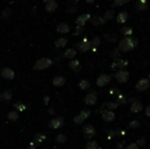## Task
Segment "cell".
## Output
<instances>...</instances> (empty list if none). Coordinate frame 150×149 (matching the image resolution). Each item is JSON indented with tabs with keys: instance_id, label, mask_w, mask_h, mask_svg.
<instances>
[{
	"instance_id": "6da1fadb",
	"label": "cell",
	"mask_w": 150,
	"mask_h": 149,
	"mask_svg": "<svg viewBox=\"0 0 150 149\" xmlns=\"http://www.w3.org/2000/svg\"><path fill=\"white\" fill-rule=\"evenodd\" d=\"M137 45V40L131 37H126L122 40H120L119 43V49L122 52H129L133 50Z\"/></svg>"
},
{
	"instance_id": "7a4b0ae2",
	"label": "cell",
	"mask_w": 150,
	"mask_h": 149,
	"mask_svg": "<svg viewBox=\"0 0 150 149\" xmlns=\"http://www.w3.org/2000/svg\"><path fill=\"white\" fill-rule=\"evenodd\" d=\"M52 64V60L50 59V58H40L39 60H37L35 64V66H34V70L36 71H42V70H45V68H49V66H51Z\"/></svg>"
},
{
	"instance_id": "3957f363",
	"label": "cell",
	"mask_w": 150,
	"mask_h": 149,
	"mask_svg": "<svg viewBox=\"0 0 150 149\" xmlns=\"http://www.w3.org/2000/svg\"><path fill=\"white\" fill-rule=\"evenodd\" d=\"M115 78L119 83L124 84L128 82L129 78H130V74L125 70H120L119 72H117V74L115 75Z\"/></svg>"
},
{
	"instance_id": "277c9868",
	"label": "cell",
	"mask_w": 150,
	"mask_h": 149,
	"mask_svg": "<svg viewBox=\"0 0 150 149\" xmlns=\"http://www.w3.org/2000/svg\"><path fill=\"white\" fill-rule=\"evenodd\" d=\"M89 115H90V110H82L79 114L74 117V121H75L76 124H78V125H81V124L84 123V121H85Z\"/></svg>"
},
{
	"instance_id": "5b68a950",
	"label": "cell",
	"mask_w": 150,
	"mask_h": 149,
	"mask_svg": "<svg viewBox=\"0 0 150 149\" xmlns=\"http://www.w3.org/2000/svg\"><path fill=\"white\" fill-rule=\"evenodd\" d=\"M92 46H93L92 41H89V40H87V39H84L83 41L78 45V48H79L80 52L84 53V52H87L88 50H90L91 48H92Z\"/></svg>"
},
{
	"instance_id": "8992f818",
	"label": "cell",
	"mask_w": 150,
	"mask_h": 149,
	"mask_svg": "<svg viewBox=\"0 0 150 149\" xmlns=\"http://www.w3.org/2000/svg\"><path fill=\"white\" fill-rule=\"evenodd\" d=\"M149 87H150V81L148 79H141L136 85L137 91H140V92L145 91V90H147Z\"/></svg>"
},
{
	"instance_id": "52a82bcc",
	"label": "cell",
	"mask_w": 150,
	"mask_h": 149,
	"mask_svg": "<svg viewBox=\"0 0 150 149\" xmlns=\"http://www.w3.org/2000/svg\"><path fill=\"white\" fill-rule=\"evenodd\" d=\"M111 80V77L108 75H100L98 77V79H97L96 81V84L98 87H104V86H106L107 84L110 82Z\"/></svg>"
},
{
	"instance_id": "ba28073f",
	"label": "cell",
	"mask_w": 150,
	"mask_h": 149,
	"mask_svg": "<svg viewBox=\"0 0 150 149\" xmlns=\"http://www.w3.org/2000/svg\"><path fill=\"white\" fill-rule=\"evenodd\" d=\"M0 75L6 80H12L14 78V72L10 68H3L0 72Z\"/></svg>"
},
{
	"instance_id": "9c48e42d",
	"label": "cell",
	"mask_w": 150,
	"mask_h": 149,
	"mask_svg": "<svg viewBox=\"0 0 150 149\" xmlns=\"http://www.w3.org/2000/svg\"><path fill=\"white\" fill-rule=\"evenodd\" d=\"M62 125H63L62 117H56V119H53L49 121L48 127H49L50 129H58V128L62 127Z\"/></svg>"
},
{
	"instance_id": "30bf717a",
	"label": "cell",
	"mask_w": 150,
	"mask_h": 149,
	"mask_svg": "<svg viewBox=\"0 0 150 149\" xmlns=\"http://www.w3.org/2000/svg\"><path fill=\"white\" fill-rule=\"evenodd\" d=\"M96 101H97V95L94 92H91V93L87 94L85 99H84V102H85L87 105H94V104L96 103Z\"/></svg>"
},
{
	"instance_id": "8fae6325",
	"label": "cell",
	"mask_w": 150,
	"mask_h": 149,
	"mask_svg": "<svg viewBox=\"0 0 150 149\" xmlns=\"http://www.w3.org/2000/svg\"><path fill=\"white\" fill-rule=\"evenodd\" d=\"M83 132H84L85 137L88 138V139H91V138L95 135V129L92 125H86L83 129Z\"/></svg>"
},
{
	"instance_id": "7c38bea8",
	"label": "cell",
	"mask_w": 150,
	"mask_h": 149,
	"mask_svg": "<svg viewBox=\"0 0 150 149\" xmlns=\"http://www.w3.org/2000/svg\"><path fill=\"white\" fill-rule=\"evenodd\" d=\"M90 18H91V16L89 13L82 14V16H80L79 18H78V20H76V24H77V26H79V27H84V25L86 24V22L89 20Z\"/></svg>"
},
{
	"instance_id": "4fadbf2b",
	"label": "cell",
	"mask_w": 150,
	"mask_h": 149,
	"mask_svg": "<svg viewBox=\"0 0 150 149\" xmlns=\"http://www.w3.org/2000/svg\"><path fill=\"white\" fill-rule=\"evenodd\" d=\"M128 64L129 62L125 59H117L111 64V68H120V70H125V68L128 66Z\"/></svg>"
},
{
	"instance_id": "5bb4252c",
	"label": "cell",
	"mask_w": 150,
	"mask_h": 149,
	"mask_svg": "<svg viewBox=\"0 0 150 149\" xmlns=\"http://www.w3.org/2000/svg\"><path fill=\"white\" fill-rule=\"evenodd\" d=\"M102 119L105 121H112L115 119V112H112L111 110H105L102 113Z\"/></svg>"
},
{
	"instance_id": "9a60e30c",
	"label": "cell",
	"mask_w": 150,
	"mask_h": 149,
	"mask_svg": "<svg viewBox=\"0 0 150 149\" xmlns=\"http://www.w3.org/2000/svg\"><path fill=\"white\" fill-rule=\"evenodd\" d=\"M69 66L74 72H79V71L81 70V64H80V61L77 59H71L69 64Z\"/></svg>"
},
{
	"instance_id": "2e32d148",
	"label": "cell",
	"mask_w": 150,
	"mask_h": 149,
	"mask_svg": "<svg viewBox=\"0 0 150 149\" xmlns=\"http://www.w3.org/2000/svg\"><path fill=\"white\" fill-rule=\"evenodd\" d=\"M143 108V105L140 101H134L131 105V112H140Z\"/></svg>"
},
{
	"instance_id": "e0dca14e",
	"label": "cell",
	"mask_w": 150,
	"mask_h": 149,
	"mask_svg": "<svg viewBox=\"0 0 150 149\" xmlns=\"http://www.w3.org/2000/svg\"><path fill=\"white\" fill-rule=\"evenodd\" d=\"M128 12L126 11H120L119 14H117V20L119 24H125V23L127 22V20H128Z\"/></svg>"
},
{
	"instance_id": "ac0fdd59",
	"label": "cell",
	"mask_w": 150,
	"mask_h": 149,
	"mask_svg": "<svg viewBox=\"0 0 150 149\" xmlns=\"http://www.w3.org/2000/svg\"><path fill=\"white\" fill-rule=\"evenodd\" d=\"M105 18H100V16H94V18H91V24L94 25V26H100V25L105 24Z\"/></svg>"
},
{
	"instance_id": "d6986e66",
	"label": "cell",
	"mask_w": 150,
	"mask_h": 149,
	"mask_svg": "<svg viewBox=\"0 0 150 149\" xmlns=\"http://www.w3.org/2000/svg\"><path fill=\"white\" fill-rule=\"evenodd\" d=\"M56 30H57V32L61 33V34H65V33H67L69 31V26L67 24H65V23H61V24L57 26Z\"/></svg>"
},
{
	"instance_id": "ffe728a7",
	"label": "cell",
	"mask_w": 150,
	"mask_h": 149,
	"mask_svg": "<svg viewBox=\"0 0 150 149\" xmlns=\"http://www.w3.org/2000/svg\"><path fill=\"white\" fill-rule=\"evenodd\" d=\"M65 83V79L63 77H60V76H57L53 79V85L56 86V87H61L63 86Z\"/></svg>"
},
{
	"instance_id": "44dd1931",
	"label": "cell",
	"mask_w": 150,
	"mask_h": 149,
	"mask_svg": "<svg viewBox=\"0 0 150 149\" xmlns=\"http://www.w3.org/2000/svg\"><path fill=\"white\" fill-rule=\"evenodd\" d=\"M148 7V4H147L146 0H138L136 3V8L138 10H145Z\"/></svg>"
},
{
	"instance_id": "7402d4cb",
	"label": "cell",
	"mask_w": 150,
	"mask_h": 149,
	"mask_svg": "<svg viewBox=\"0 0 150 149\" xmlns=\"http://www.w3.org/2000/svg\"><path fill=\"white\" fill-rule=\"evenodd\" d=\"M103 108H105L106 110H110V109H115V108L119 107V103L117 102H106L102 105Z\"/></svg>"
},
{
	"instance_id": "603a6c76",
	"label": "cell",
	"mask_w": 150,
	"mask_h": 149,
	"mask_svg": "<svg viewBox=\"0 0 150 149\" xmlns=\"http://www.w3.org/2000/svg\"><path fill=\"white\" fill-rule=\"evenodd\" d=\"M76 54H77V51H76L75 49H67V50H65V52L63 53V56H64L65 58H69V59H73L76 56Z\"/></svg>"
},
{
	"instance_id": "cb8c5ba5",
	"label": "cell",
	"mask_w": 150,
	"mask_h": 149,
	"mask_svg": "<svg viewBox=\"0 0 150 149\" xmlns=\"http://www.w3.org/2000/svg\"><path fill=\"white\" fill-rule=\"evenodd\" d=\"M67 44V40L65 38H59V39H57L55 41L54 45H55V47L60 48V47H64Z\"/></svg>"
},
{
	"instance_id": "d4e9b609",
	"label": "cell",
	"mask_w": 150,
	"mask_h": 149,
	"mask_svg": "<svg viewBox=\"0 0 150 149\" xmlns=\"http://www.w3.org/2000/svg\"><path fill=\"white\" fill-rule=\"evenodd\" d=\"M120 34L124 35V36H130L133 34V29L131 27H122L120 29Z\"/></svg>"
},
{
	"instance_id": "484cf974",
	"label": "cell",
	"mask_w": 150,
	"mask_h": 149,
	"mask_svg": "<svg viewBox=\"0 0 150 149\" xmlns=\"http://www.w3.org/2000/svg\"><path fill=\"white\" fill-rule=\"evenodd\" d=\"M56 8H57V3H56L55 1L51 2V3L46 4V10H47L48 12H53V11H55Z\"/></svg>"
},
{
	"instance_id": "4316f807",
	"label": "cell",
	"mask_w": 150,
	"mask_h": 149,
	"mask_svg": "<svg viewBox=\"0 0 150 149\" xmlns=\"http://www.w3.org/2000/svg\"><path fill=\"white\" fill-rule=\"evenodd\" d=\"M7 117L10 119V121H18V117H20V115H18V112L13 110V112H9L7 113Z\"/></svg>"
},
{
	"instance_id": "83f0119b",
	"label": "cell",
	"mask_w": 150,
	"mask_h": 149,
	"mask_svg": "<svg viewBox=\"0 0 150 149\" xmlns=\"http://www.w3.org/2000/svg\"><path fill=\"white\" fill-rule=\"evenodd\" d=\"M45 138H46V136L44 135V134L39 133L35 136V138H34V142H35V143H41L42 141L45 140Z\"/></svg>"
},
{
	"instance_id": "f1b7e54d",
	"label": "cell",
	"mask_w": 150,
	"mask_h": 149,
	"mask_svg": "<svg viewBox=\"0 0 150 149\" xmlns=\"http://www.w3.org/2000/svg\"><path fill=\"white\" fill-rule=\"evenodd\" d=\"M79 86L82 90H87V89H89V87H90V83L87 80H82V81L80 82Z\"/></svg>"
},
{
	"instance_id": "f546056e",
	"label": "cell",
	"mask_w": 150,
	"mask_h": 149,
	"mask_svg": "<svg viewBox=\"0 0 150 149\" xmlns=\"http://www.w3.org/2000/svg\"><path fill=\"white\" fill-rule=\"evenodd\" d=\"M86 149H99L97 142L95 141H88L86 144Z\"/></svg>"
},
{
	"instance_id": "4dcf8cb0",
	"label": "cell",
	"mask_w": 150,
	"mask_h": 149,
	"mask_svg": "<svg viewBox=\"0 0 150 149\" xmlns=\"http://www.w3.org/2000/svg\"><path fill=\"white\" fill-rule=\"evenodd\" d=\"M0 97H1L2 99H4V100H10V99H11V92H10V91L3 92Z\"/></svg>"
},
{
	"instance_id": "1f68e13d",
	"label": "cell",
	"mask_w": 150,
	"mask_h": 149,
	"mask_svg": "<svg viewBox=\"0 0 150 149\" xmlns=\"http://www.w3.org/2000/svg\"><path fill=\"white\" fill-rule=\"evenodd\" d=\"M113 16H115V11L113 10H108V11L105 12L104 18L105 20H112Z\"/></svg>"
},
{
	"instance_id": "d6a6232c",
	"label": "cell",
	"mask_w": 150,
	"mask_h": 149,
	"mask_svg": "<svg viewBox=\"0 0 150 149\" xmlns=\"http://www.w3.org/2000/svg\"><path fill=\"white\" fill-rule=\"evenodd\" d=\"M14 107H16L18 110H21V112H23V110L26 109V105L23 104L22 102H16V103L14 104Z\"/></svg>"
},
{
	"instance_id": "836d02e7",
	"label": "cell",
	"mask_w": 150,
	"mask_h": 149,
	"mask_svg": "<svg viewBox=\"0 0 150 149\" xmlns=\"http://www.w3.org/2000/svg\"><path fill=\"white\" fill-rule=\"evenodd\" d=\"M56 141H57L58 143H64V142L67 141V137H65L64 135H62V134H59V135H57V137H56Z\"/></svg>"
},
{
	"instance_id": "e575fe53",
	"label": "cell",
	"mask_w": 150,
	"mask_h": 149,
	"mask_svg": "<svg viewBox=\"0 0 150 149\" xmlns=\"http://www.w3.org/2000/svg\"><path fill=\"white\" fill-rule=\"evenodd\" d=\"M130 1V0H115V2H113V7L115 6H120V5H122V4L125 3H128V2Z\"/></svg>"
},
{
	"instance_id": "d590c367",
	"label": "cell",
	"mask_w": 150,
	"mask_h": 149,
	"mask_svg": "<svg viewBox=\"0 0 150 149\" xmlns=\"http://www.w3.org/2000/svg\"><path fill=\"white\" fill-rule=\"evenodd\" d=\"M11 10L9 9V8H6V9H4L3 11H2V16H3V18H9L10 16H11Z\"/></svg>"
},
{
	"instance_id": "8d00e7d4",
	"label": "cell",
	"mask_w": 150,
	"mask_h": 149,
	"mask_svg": "<svg viewBox=\"0 0 150 149\" xmlns=\"http://www.w3.org/2000/svg\"><path fill=\"white\" fill-rule=\"evenodd\" d=\"M139 126H140V124H139L138 121H131V123L129 124V128H131V129H135V128H138Z\"/></svg>"
},
{
	"instance_id": "74e56055",
	"label": "cell",
	"mask_w": 150,
	"mask_h": 149,
	"mask_svg": "<svg viewBox=\"0 0 150 149\" xmlns=\"http://www.w3.org/2000/svg\"><path fill=\"white\" fill-rule=\"evenodd\" d=\"M92 45L94 47H97L98 45H100V38L99 37H94V39L92 40Z\"/></svg>"
},
{
	"instance_id": "f35d334b",
	"label": "cell",
	"mask_w": 150,
	"mask_h": 149,
	"mask_svg": "<svg viewBox=\"0 0 150 149\" xmlns=\"http://www.w3.org/2000/svg\"><path fill=\"white\" fill-rule=\"evenodd\" d=\"M125 101H126V96L125 95H119L117 98V102L119 104L120 103H125Z\"/></svg>"
},
{
	"instance_id": "ab89813d",
	"label": "cell",
	"mask_w": 150,
	"mask_h": 149,
	"mask_svg": "<svg viewBox=\"0 0 150 149\" xmlns=\"http://www.w3.org/2000/svg\"><path fill=\"white\" fill-rule=\"evenodd\" d=\"M110 55L112 56L113 58H117V57H119V55H120V49L117 48V49H115L113 52H111L110 53Z\"/></svg>"
},
{
	"instance_id": "60d3db41",
	"label": "cell",
	"mask_w": 150,
	"mask_h": 149,
	"mask_svg": "<svg viewBox=\"0 0 150 149\" xmlns=\"http://www.w3.org/2000/svg\"><path fill=\"white\" fill-rule=\"evenodd\" d=\"M126 149H139V146L137 143H131L130 145L127 146Z\"/></svg>"
},
{
	"instance_id": "b9f144b4",
	"label": "cell",
	"mask_w": 150,
	"mask_h": 149,
	"mask_svg": "<svg viewBox=\"0 0 150 149\" xmlns=\"http://www.w3.org/2000/svg\"><path fill=\"white\" fill-rule=\"evenodd\" d=\"M145 143H146V141H145L144 138H140V139L137 141V144H138V146H144Z\"/></svg>"
},
{
	"instance_id": "7bdbcfd3",
	"label": "cell",
	"mask_w": 150,
	"mask_h": 149,
	"mask_svg": "<svg viewBox=\"0 0 150 149\" xmlns=\"http://www.w3.org/2000/svg\"><path fill=\"white\" fill-rule=\"evenodd\" d=\"M83 31H84V27L77 26V30H76V32H75V35H80Z\"/></svg>"
},
{
	"instance_id": "ee69618b",
	"label": "cell",
	"mask_w": 150,
	"mask_h": 149,
	"mask_svg": "<svg viewBox=\"0 0 150 149\" xmlns=\"http://www.w3.org/2000/svg\"><path fill=\"white\" fill-rule=\"evenodd\" d=\"M29 149H36L35 142H31V143H30V145H29Z\"/></svg>"
},
{
	"instance_id": "f6af8a7d",
	"label": "cell",
	"mask_w": 150,
	"mask_h": 149,
	"mask_svg": "<svg viewBox=\"0 0 150 149\" xmlns=\"http://www.w3.org/2000/svg\"><path fill=\"white\" fill-rule=\"evenodd\" d=\"M146 112V115H147V117H150V105L146 108V112Z\"/></svg>"
},
{
	"instance_id": "bcb514c9",
	"label": "cell",
	"mask_w": 150,
	"mask_h": 149,
	"mask_svg": "<svg viewBox=\"0 0 150 149\" xmlns=\"http://www.w3.org/2000/svg\"><path fill=\"white\" fill-rule=\"evenodd\" d=\"M44 2H45L46 4H48V3H51V2H54V0H43Z\"/></svg>"
},
{
	"instance_id": "7dc6e473",
	"label": "cell",
	"mask_w": 150,
	"mask_h": 149,
	"mask_svg": "<svg viewBox=\"0 0 150 149\" xmlns=\"http://www.w3.org/2000/svg\"><path fill=\"white\" fill-rule=\"evenodd\" d=\"M44 99H45V104H47L48 102H49V97H48V96H46V97L44 98Z\"/></svg>"
},
{
	"instance_id": "c3c4849f",
	"label": "cell",
	"mask_w": 150,
	"mask_h": 149,
	"mask_svg": "<svg viewBox=\"0 0 150 149\" xmlns=\"http://www.w3.org/2000/svg\"><path fill=\"white\" fill-rule=\"evenodd\" d=\"M87 2H89V3H91V2H93V0H87Z\"/></svg>"
}]
</instances>
